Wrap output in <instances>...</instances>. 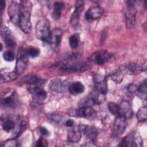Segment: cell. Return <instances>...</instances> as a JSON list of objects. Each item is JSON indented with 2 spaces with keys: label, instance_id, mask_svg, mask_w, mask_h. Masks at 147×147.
I'll list each match as a JSON object with an SVG mask.
<instances>
[{
  "label": "cell",
  "instance_id": "cell-1",
  "mask_svg": "<svg viewBox=\"0 0 147 147\" xmlns=\"http://www.w3.org/2000/svg\"><path fill=\"white\" fill-rule=\"evenodd\" d=\"M21 13L19 18L18 26L25 33H29L31 30L32 24L30 22V14L32 4L29 1H20Z\"/></svg>",
  "mask_w": 147,
  "mask_h": 147
},
{
  "label": "cell",
  "instance_id": "cell-2",
  "mask_svg": "<svg viewBox=\"0 0 147 147\" xmlns=\"http://www.w3.org/2000/svg\"><path fill=\"white\" fill-rule=\"evenodd\" d=\"M35 33L36 37L43 42L49 44L51 31L49 21L46 19L39 20L36 25Z\"/></svg>",
  "mask_w": 147,
  "mask_h": 147
},
{
  "label": "cell",
  "instance_id": "cell-3",
  "mask_svg": "<svg viewBox=\"0 0 147 147\" xmlns=\"http://www.w3.org/2000/svg\"><path fill=\"white\" fill-rule=\"evenodd\" d=\"M113 56V54L107 50H100L92 53L87 59V64L102 65L107 63Z\"/></svg>",
  "mask_w": 147,
  "mask_h": 147
},
{
  "label": "cell",
  "instance_id": "cell-4",
  "mask_svg": "<svg viewBox=\"0 0 147 147\" xmlns=\"http://www.w3.org/2000/svg\"><path fill=\"white\" fill-rule=\"evenodd\" d=\"M73 60H66L59 63L57 65L59 69L67 72H78L83 71L88 65L87 63L82 62H73Z\"/></svg>",
  "mask_w": 147,
  "mask_h": 147
},
{
  "label": "cell",
  "instance_id": "cell-5",
  "mask_svg": "<svg viewBox=\"0 0 147 147\" xmlns=\"http://www.w3.org/2000/svg\"><path fill=\"white\" fill-rule=\"evenodd\" d=\"M137 10L134 5V1H126V9L125 11L126 26L127 29L133 28L136 24V16Z\"/></svg>",
  "mask_w": 147,
  "mask_h": 147
},
{
  "label": "cell",
  "instance_id": "cell-6",
  "mask_svg": "<svg viewBox=\"0 0 147 147\" xmlns=\"http://www.w3.org/2000/svg\"><path fill=\"white\" fill-rule=\"evenodd\" d=\"M28 56L27 49L23 47L20 48L17 53L15 69L18 74H21L26 68L28 64Z\"/></svg>",
  "mask_w": 147,
  "mask_h": 147
},
{
  "label": "cell",
  "instance_id": "cell-7",
  "mask_svg": "<svg viewBox=\"0 0 147 147\" xmlns=\"http://www.w3.org/2000/svg\"><path fill=\"white\" fill-rule=\"evenodd\" d=\"M143 141L138 131H134L126 136L121 142V146H142Z\"/></svg>",
  "mask_w": 147,
  "mask_h": 147
},
{
  "label": "cell",
  "instance_id": "cell-8",
  "mask_svg": "<svg viewBox=\"0 0 147 147\" xmlns=\"http://www.w3.org/2000/svg\"><path fill=\"white\" fill-rule=\"evenodd\" d=\"M1 36L5 42L7 48L13 49L16 47V42L14 40L13 36L11 30L6 25H2L1 27Z\"/></svg>",
  "mask_w": 147,
  "mask_h": 147
},
{
  "label": "cell",
  "instance_id": "cell-9",
  "mask_svg": "<svg viewBox=\"0 0 147 147\" xmlns=\"http://www.w3.org/2000/svg\"><path fill=\"white\" fill-rule=\"evenodd\" d=\"M1 105L5 108L14 109L19 105V100L16 92H12L9 95L5 96L1 99Z\"/></svg>",
  "mask_w": 147,
  "mask_h": 147
},
{
  "label": "cell",
  "instance_id": "cell-10",
  "mask_svg": "<svg viewBox=\"0 0 147 147\" xmlns=\"http://www.w3.org/2000/svg\"><path fill=\"white\" fill-rule=\"evenodd\" d=\"M127 126V119L122 116H117L114 122L113 134L115 136H119L123 134Z\"/></svg>",
  "mask_w": 147,
  "mask_h": 147
},
{
  "label": "cell",
  "instance_id": "cell-11",
  "mask_svg": "<svg viewBox=\"0 0 147 147\" xmlns=\"http://www.w3.org/2000/svg\"><path fill=\"white\" fill-rule=\"evenodd\" d=\"M94 84L96 91L101 95H105L107 92V84L106 77L97 74L94 77Z\"/></svg>",
  "mask_w": 147,
  "mask_h": 147
},
{
  "label": "cell",
  "instance_id": "cell-12",
  "mask_svg": "<svg viewBox=\"0 0 147 147\" xmlns=\"http://www.w3.org/2000/svg\"><path fill=\"white\" fill-rule=\"evenodd\" d=\"M8 16L10 21L14 24L18 25L19 18L21 13L20 5L16 2H12L7 10Z\"/></svg>",
  "mask_w": 147,
  "mask_h": 147
},
{
  "label": "cell",
  "instance_id": "cell-13",
  "mask_svg": "<svg viewBox=\"0 0 147 147\" xmlns=\"http://www.w3.org/2000/svg\"><path fill=\"white\" fill-rule=\"evenodd\" d=\"M49 87L51 91L57 93L64 92L66 91L67 88H68L67 83L58 78H55L50 82Z\"/></svg>",
  "mask_w": 147,
  "mask_h": 147
},
{
  "label": "cell",
  "instance_id": "cell-14",
  "mask_svg": "<svg viewBox=\"0 0 147 147\" xmlns=\"http://www.w3.org/2000/svg\"><path fill=\"white\" fill-rule=\"evenodd\" d=\"M119 69L123 74L127 75H135L142 71V66L133 62L121 65Z\"/></svg>",
  "mask_w": 147,
  "mask_h": 147
},
{
  "label": "cell",
  "instance_id": "cell-15",
  "mask_svg": "<svg viewBox=\"0 0 147 147\" xmlns=\"http://www.w3.org/2000/svg\"><path fill=\"white\" fill-rule=\"evenodd\" d=\"M84 5L83 1L78 0L76 2L75 10L72 14L70 21V23L73 26H76L79 24L81 13L84 9Z\"/></svg>",
  "mask_w": 147,
  "mask_h": 147
},
{
  "label": "cell",
  "instance_id": "cell-16",
  "mask_svg": "<svg viewBox=\"0 0 147 147\" xmlns=\"http://www.w3.org/2000/svg\"><path fill=\"white\" fill-rule=\"evenodd\" d=\"M77 117L84 118L89 119H94L96 117V113L95 110L90 106H83L80 107L76 111Z\"/></svg>",
  "mask_w": 147,
  "mask_h": 147
},
{
  "label": "cell",
  "instance_id": "cell-17",
  "mask_svg": "<svg viewBox=\"0 0 147 147\" xmlns=\"http://www.w3.org/2000/svg\"><path fill=\"white\" fill-rule=\"evenodd\" d=\"M63 33L62 30L59 28H54L51 31L49 44L54 49H56L60 45L62 39Z\"/></svg>",
  "mask_w": 147,
  "mask_h": 147
},
{
  "label": "cell",
  "instance_id": "cell-18",
  "mask_svg": "<svg viewBox=\"0 0 147 147\" xmlns=\"http://www.w3.org/2000/svg\"><path fill=\"white\" fill-rule=\"evenodd\" d=\"M104 12V10L100 6H94L89 9L85 14V18L87 20H95L100 18Z\"/></svg>",
  "mask_w": 147,
  "mask_h": 147
},
{
  "label": "cell",
  "instance_id": "cell-19",
  "mask_svg": "<svg viewBox=\"0 0 147 147\" xmlns=\"http://www.w3.org/2000/svg\"><path fill=\"white\" fill-rule=\"evenodd\" d=\"M119 106V116H122L126 119L130 118L133 115L130 104L126 100H123L118 105Z\"/></svg>",
  "mask_w": 147,
  "mask_h": 147
},
{
  "label": "cell",
  "instance_id": "cell-20",
  "mask_svg": "<svg viewBox=\"0 0 147 147\" xmlns=\"http://www.w3.org/2000/svg\"><path fill=\"white\" fill-rule=\"evenodd\" d=\"M82 127L81 126L74 127L71 129L68 132V140L72 143H76L79 142L82 137Z\"/></svg>",
  "mask_w": 147,
  "mask_h": 147
},
{
  "label": "cell",
  "instance_id": "cell-21",
  "mask_svg": "<svg viewBox=\"0 0 147 147\" xmlns=\"http://www.w3.org/2000/svg\"><path fill=\"white\" fill-rule=\"evenodd\" d=\"M82 131L87 138L94 143L96 140L98 131L97 129L91 126H81Z\"/></svg>",
  "mask_w": 147,
  "mask_h": 147
},
{
  "label": "cell",
  "instance_id": "cell-22",
  "mask_svg": "<svg viewBox=\"0 0 147 147\" xmlns=\"http://www.w3.org/2000/svg\"><path fill=\"white\" fill-rule=\"evenodd\" d=\"M85 87L80 82H75L68 86V91L73 95H78L84 92Z\"/></svg>",
  "mask_w": 147,
  "mask_h": 147
},
{
  "label": "cell",
  "instance_id": "cell-23",
  "mask_svg": "<svg viewBox=\"0 0 147 147\" xmlns=\"http://www.w3.org/2000/svg\"><path fill=\"white\" fill-rule=\"evenodd\" d=\"M19 75L16 71L2 73L1 74V83H3L14 80L18 77Z\"/></svg>",
  "mask_w": 147,
  "mask_h": 147
},
{
  "label": "cell",
  "instance_id": "cell-24",
  "mask_svg": "<svg viewBox=\"0 0 147 147\" xmlns=\"http://www.w3.org/2000/svg\"><path fill=\"white\" fill-rule=\"evenodd\" d=\"M64 7V3L61 2L57 1L54 3L52 16L55 20H58L60 18Z\"/></svg>",
  "mask_w": 147,
  "mask_h": 147
},
{
  "label": "cell",
  "instance_id": "cell-25",
  "mask_svg": "<svg viewBox=\"0 0 147 147\" xmlns=\"http://www.w3.org/2000/svg\"><path fill=\"white\" fill-rule=\"evenodd\" d=\"M146 92H147V84L146 80L145 79L141 83L138 87L137 88L136 91V95L138 97L142 99H146Z\"/></svg>",
  "mask_w": 147,
  "mask_h": 147
},
{
  "label": "cell",
  "instance_id": "cell-26",
  "mask_svg": "<svg viewBox=\"0 0 147 147\" xmlns=\"http://www.w3.org/2000/svg\"><path fill=\"white\" fill-rule=\"evenodd\" d=\"M3 129L7 133L11 131L15 127V122L14 121L9 118H5L3 121L2 124Z\"/></svg>",
  "mask_w": 147,
  "mask_h": 147
},
{
  "label": "cell",
  "instance_id": "cell-27",
  "mask_svg": "<svg viewBox=\"0 0 147 147\" xmlns=\"http://www.w3.org/2000/svg\"><path fill=\"white\" fill-rule=\"evenodd\" d=\"M80 42V36L78 33L72 34L69 38V44L71 48L76 49L78 48Z\"/></svg>",
  "mask_w": 147,
  "mask_h": 147
},
{
  "label": "cell",
  "instance_id": "cell-28",
  "mask_svg": "<svg viewBox=\"0 0 147 147\" xmlns=\"http://www.w3.org/2000/svg\"><path fill=\"white\" fill-rule=\"evenodd\" d=\"M137 118L138 121L141 122H144L146 121L147 119V108L146 106L141 107L137 111Z\"/></svg>",
  "mask_w": 147,
  "mask_h": 147
},
{
  "label": "cell",
  "instance_id": "cell-29",
  "mask_svg": "<svg viewBox=\"0 0 147 147\" xmlns=\"http://www.w3.org/2000/svg\"><path fill=\"white\" fill-rule=\"evenodd\" d=\"M111 79L116 83H121L123 79V74L119 69L118 71H115L110 74Z\"/></svg>",
  "mask_w": 147,
  "mask_h": 147
},
{
  "label": "cell",
  "instance_id": "cell-30",
  "mask_svg": "<svg viewBox=\"0 0 147 147\" xmlns=\"http://www.w3.org/2000/svg\"><path fill=\"white\" fill-rule=\"evenodd\" d=\"M108 109L109 111L114 116H119V106L115 103L110 102L108 104Z\"/></svg>",
  "mask_w": 147,
  "mask_h": 147
},
{
  "label": "cell",
  "instance_id": "cell-31",
  "mask_svg": "<svg viewBox=\"0 0 147 147\" xmlns=\"http://www.w3.org/2000/svg\"><path fill=\"white\" fill-rule=\"evenodd\" d=\"M3 59L8 62L13 61L15 59V54L14 52L11 50H8L5 51L3 54Z\"/></svg>",
  "mask_w": 147,
  "mask_h": 147
},
{
  "label": "cell",
  "instance_id": "cell-32",
  "mask_svg": "<svg viewBox=\"0 0 147 147\" xmlns=\"http://www.w3.org/2000/svg\"><path fill=\"white\" fill-rule=\"evenodd\" d=\"M27 53L29 56L32 58H35L39 56L40 51V49L37 48L30 47L27 49Z\"/></svg>",
  "mask_w": 147,
  "mask_h": 147
},
{
  "label": "cell",
  "instance_id": "cell-33",
  "mask_svg": "<svg viewBox=\"0 0 147 147\" xmlns=\"http://www.w3.org/2000/svg\"><path fill=\"white\" fill-rule=\"evenodd\" d=\"M137 86L136 84L131 83L129 84L126 89V93L128 96H131L134 93H136V91L137 90Z\"/></svg>",
  "mask_w": 147,
  "mask_h": 147
},
{
  "label": "cell",
  "instance_id": "cell-34",
  "mask_svg": "<svg viewBox=\"0 0 147 147\" xmlns=\"http://www.w3.org/2000/svg\"><path fill=\"white\" fill-rule=\"evenodd\" d=\"M2 146H18V142L15 138L9 139L3 142Z\"/></svg>",
  "mask_w": 147,
  "mask_h": 147
},
{
  "label": "cell",
  "instance_id": "cell-35",
  "mask_svg": "<svg viewBox=\"0 0 147 147\" xmlns=\"http://www.w3.org/2000/svg\"><path fill=\"white\" fill-rule=\"evenodd\" d=\"M26 127V122L24 121H22L21 122L20 125V129L19 130L17 133V136H20V134H22V133L24 132V131L25 130Z\"/></svg>",
  "mask_w": 147,
  "mask_h": 147
},
{
  "label": "cell",
  "instance_id": "cell-36",
  "mask_svg": "<svg viewBox=\"0 0 147 147\" xmlns=\"http://www.w3.org/2000/svg\"><path fill=\"white\" fill-rule=\"evenodd\" d=\"M40 131L41 133V134L42 136H48L49 134V132L48 130V129L44 127H41L40 128Z\"/></svg>",
  "mask_w": 147,
  "mask_h": 147
},
{
  "label": "cell",
  "instance_id": "cell-37",
  "mask_svg": "<svg viewBox=\"0 0 147 147\" xmlns=\"http://www.w3.org/2000/svg\"><path fill=\"white\" fill-rule=\"evenodd\" d=\"M46 144H44V140L40 137L38 141L36 142V146H39V147H41V146H45Z\"/></svg>",
  "mask_w": 147,
  "mask_h": 147
},
{
  "label": "cell",
  "instance_id": "cell-38",
  "mask_svg": "<svg viewBox=\"0 0 147 147\" xmlns=\"http://www.w3.org/2000/svg\"><path fill=\"white\" fill-rule=\"evenodd\" d=\"M74 124V121L72 119H68L65 122V125L68 127H72Z\"/></svg>",
  "mask_w": 147,
  "mask_h": 147
},
{
  "label": "cell",
  "instance_id": "cell-39",
  "mask_svg": "<svg viewBox=\"0 0 147 147\" xmlns=\"http://www.w3.org/2000/svg\"><path fill=\"white\" fill-rule=\"evenodd\" d=\"M5 1H3V0H1L0 1V10L1 11H2L3 10V9L5 8L6 5H5Z\"/></svg>",
  "mask_w": 147,
  "mask_h": 147
}]
</instances>
